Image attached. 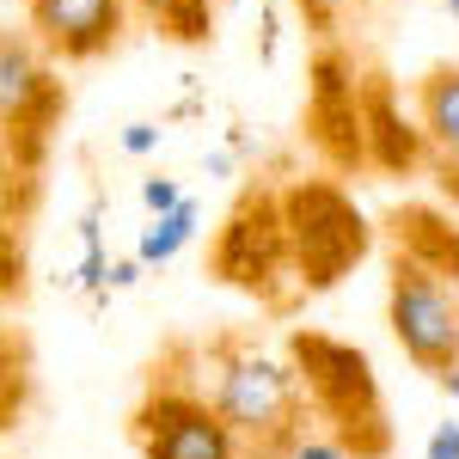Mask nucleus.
<instances>
[{
    "instance_id": "obj_1",
    "label": "nucleus",
    "mask_w": 459,
    "mask_h": 459,
    "mask_svg": "<svg viewBox=\"0 0 459 459\" xmlns=\"http://www.w3.org/2000/svg\"><path fill=\"white\" fill-rule=\"evenodd\" d=\"M209 374H214V386L203 404L233 429L239 447H251L257 459H276L300 441V380L288 374L276 355L221 343Z\"/></svg>"
},
{
    "instance_id": "obj_2",
    "label": "nucleus",
    "mask_w": 459,
    "mask_h": 459,
    "mask_svg": "<svg viewBox=\"0 0 459 459\" xmlns=\"http://www.w3.org/2000/svg\"><path fill=\"white\" fill-rule=\"evenodd\" d=\"M294 355L307 374V398L343 429V441H355V454H386V417H380V386L368 374V355L331 337H300Z\"/></svg>"
},
{
    "instance_id": "obj_3",
    "label": "nucleus",
    "mask_w": 459,
    "mask_h": 459,
    "mask_svg": "<svg viewBox=\"0 0 459 459\" xmlns=\"http://www.w3.org/2000/svg\"><path fill=\"white\" fill-rule=\"evenodd\" d=\"M392 331H398V343H404V355L417 368H429V374L454 368L459 361V288H447V276H435L423 264L398 257V270H392Z\"/></svg>"
},
{
    "instance_id": "obj_4",
    "label": "nucleus",
    "mask_w": 459,
    "mask_h": 459,
    "mask_svg": "<svg viewBox=\"0 0 459 459\" xmlns=\"http://www.w3.org/2000/svg\"><path fill=\"white\" fill-rule=\"evenodd\" d=\"M288 233H294V251H300V282H337V270H350L361 246H368V233H361V214L337 196V190H294L288 196Z\"/></svg>"
},
{
    "instance_id": "obj_5",
    "label": "nucleus",
    "mask_w": 459,
    "mask_h": 459,
    "mask_svg": "<svg viewBox=\"0 0 459 459\" xmlns=\"http://www.w3.org/2000/svg\"><path fill=\"white\" fill-rule=\"evenodd\" d=\"M135 441L147 459H239L233 429L214 417L196 392H153L135 411Z\"/></svg>"
},
{
    "instance_id": "obj_6",
    "label": "nucleus",
    "mask_w": 459,
    "mask_h": 459,
    "mask_svg": "<svg viewBox=\"0 0 459 459\" xmlns=\"http://www.w3.org/2000/svg\"><path fill=\"white\" fill-rule=\"evenodd\" d=\"M31 13V31L49 56H68V62H92L105 56L110 43L123 37V0H25Z\"/></svg>"
},
{
    "instance_id": "obj_7",
    "label": "nucleus",
    "mask_w": 459,
    "mask_h": 459,
    "mask_svg": "<svg viewBox=\"0 0 459 459\" xmlns=\"http://www.w3.org/2000/svg\"><path fill=\"white\" fill-rule=\"evenodd\" d=\"M49 110H56V80L43 68V56H37L25 37L0 31V123L31 129Z\"/></svg>"
},
{
    "instance_id": "obj_8",
    "label": "nucleus",
    "mask_w": 459,
    "mask_h": 459,
    "mask_svg": "<svg viewBox=\"0 0 459 459\" xmlns=\"http://www.w3.org/2000/svg\"><path fill=\"white\" fill-rule=\"evenodd\" d=\"M417 117H423V142L459 166V68H435L417 86Z\"/></svg>"
},
{
    "instance_id": "obj_9",
    "label": "nucleus",
    "mask_w": 459,
    "mask_h": 459,
    "mask_svg": "<svg viewBox=\"0 0 459 459\" xmlns=\"http://www.w3.org/2000/svg\"><path fill=\"white\" fill-rule=\"evenodd\" d=\"M398 239H404V257L411 264H423L435 276H459V233L447 221L411 209V214H398Z\"/></svg>"
},
{
    "instance_id": "obj_10",
    "label": "nucleus",
    "mask_w": 459,
    "mask_h": 459,
    "mask_svg": "<svg viewBox=\"0 0 459 459\" xmlns=\"http://www.w3.org/2000/svg\"><path fill=\"white\" fill-rule=\"evenodd\" d=\"M196 221H203V214H196V203H190V196H184L178 209L153 214V227L142 233V251H135V257H142V264H172L178 251L196 239Z\"/></svg>"
},
{
    "instance_id": "obj_11",
    "label": "nucleus",
    "mask_w": 459,
    "mask_h": 459,
    "mask_svg": "<svg viewBox=\"0 0 459 459\" xmlns=\"http://www.w3.org/2000/svg\"><path fill=\"white\" fill-rule=\"evenodd\" d=\"M123 13H142L172 37H209V0H123Z\"/></svg>"
},
{
    "instance_id": "obj_12",
    "label": "nucleus",
    "mask_w": 459,
    "mask_h": 459,
    "mask_svg": "<svg viewBox=\"0 0 459 459\" xmlns=\"http://www.w3.org/2000/svg\"><path fill=\"white\" fill-rule=\"evenodd\" d=\"M142 203H147V214H166V209L184 203V190H178L172 178H147V184H142Z\"/></svg>"
},
{
    "instance_id": "obj_13",
    "label": "nucleus",
    "mask_w": 459,
    "mask_h": 459,
    "mask_svg": "<svg viewBox=\"0 0 459 459\" xmlns=\"http://www.w3.org/2000/svg\"><path fill=\"white\" fill-rule=\"evenodd\" d=\"M153 147H160V123H129V129H123V153L142 160V153H153Z\"/></svg>"
},
{
    "instance_id": "obj_14",
    "label": "nucleus",
    "mask_w": 459,
    "mask_h": 459,
    "mask_svg": "<svg viewBox=\"0 0 459 459\" xmlns=\"http://www.w3.org/2000/svg\"><path fill=\"white\" fill-rule=\"evenodd\" d=\"M429 459H459V423H441L429 441Z\"/></svg>"
},
{
    "instance_id": "obj_15",
    "label": "nucleus",
    "mask_w": 459,
    "mask_h": 459,
    "mask_svg": "<svg viewBox=\"0 0 459 459\" xmlns=\"http://www.w3.org/2000/svg\"><path fill=\"white\" fill-rule=\"evenodd\" d=\"M288 459H343V447H337V441H294Z\"/></svg>"
},
{
    "instance_id": "obj_16",
    "label": "nucleus",
    "mask_w": 459,
    "mask_h": 459,
    "mask_svg": "<svg viewBox=\"0 0 459 459\" xmlns=\"http://www.w3.org/2000/svg\"><path fill=\"white\" fill-rule=\"evenodd\" d=\"M441 386H447V392L459 398V361H454V368H441Z\"/></svg>"
},
{
    "instance_id": "obj_17",
    "label": "nucleus",
    "mask_w": 459,
    "mask_h": 459,
    "mask_svg": "<svg viewBox=\"0 0 459 459\" xmlns=\"http://www.w3.org/2000/svg\"><path fill=\"white\" fill-rule=\"evenodd\" d=\"M447 13H454V19H459V0H447Z\"/></svg>"
}]
</instances>
